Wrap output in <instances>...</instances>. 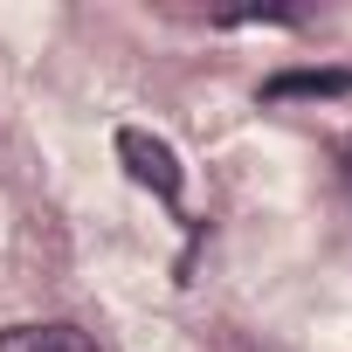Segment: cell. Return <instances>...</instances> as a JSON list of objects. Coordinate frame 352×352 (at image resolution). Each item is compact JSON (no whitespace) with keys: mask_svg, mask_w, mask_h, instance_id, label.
Returning a JSON list of instances; mask_svg holds the SVG:
<instances>
[{"mask_svg":"<svg viewBox=\"0 0 352 352\" xmlns=\"http://www.w3.org/2000/svg\"><path fill=\"white\" fill-rule=\"evenodd\" d=\"M118 159H124V173L138 187H152L166 208L180 201V187H187V173H180V152H173L159 131H145V124H124L118 131Z\"/></svg>","mask_w":352,"mask_h":352,"instance_id":"1","label":"cell"},{"mask_svg":"<svg viewBox=\"0 0 352 352\" xmlns=\"http://www.w3.org/2000/svg\"><path fill=\"white\" fill-rule=\"evenodd\" d=\"M0 352H97V338L83 324H8Z\"/></svg>","mask_w":352,"mask_h":352,"instance_id":"2","label":"cell"},{"mask_svg":"<svg viewBox=\"0 0 352 352\" xmlns=\"http://www.w3.org/2000/svg\"><path fill=\"white\" fill-rule=\"evenodd\" d=\"M345 90H352V69H276L263 83L270 104H283V97H345Z\"/></svg>","mask_w":352,"mask_h":352,"instance_id":"3","label":"cell"},{"mask_svg":"<svg viewBox=\"0 0 352 352\" xmlns=\"http://www.w3.org/2000/svg\"><path fill=\"white\" fill-rule=\"evenodd\" d=\"M345 194H352V152H345Z\"/></svg>","mask_w":352,"mask_h":352,"instance_id":"4","label":"cell"}]
</instances>
